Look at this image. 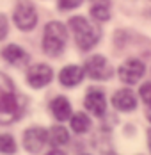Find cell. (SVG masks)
Here are the masks:
<instances>
[{"mask_svg":"<svg viewBox=\"0 0 151 155\" xmlns=\"http://www.w3.org/2000/svg\"><path fill=\"white\" fill-rule=\"evenodd\" d=\"M82 4V0H59V7L68 11V9H75Z\"/></svg>","mask_w":151,"mask_h":155,"instance_id":"obj_19","label":"cell"},{"mask_svg":"<svg viewBox=\"0 0 151 155\" xmlns=\"http://www.w3.org/2000/svg\"><path fill=\"white\" fill-rule=\"evenodd\" d=\"M46 155H66V153H64L62 150H59V148H53L52 152H48V153H46Z\"/></svg>","mask_w":151,"mask_h":155,"instance_id":"obj_21","label":"cell"},{"mask_svg":"<svg viewBox=\"0 0 151 155\" xmlns=\"http://www.w3.org/2000/svg\"><path fill=\"white\" fill-rule=\"evenodd\" d=\"M52 78H53V71H52V68L48 64H36L27 71V82L34 89L48 86L52 82Z\"/></svg>","mask_w":151,"mask_h":155,"instance_id":"obj_8","label":"cell"},{"mask_svg":"<svg viewBox=\"0 0 151 155\" xmlns=\"http://www.w3.org/2000/svg\"><path fill=\"white\" fill-rule=\"evenodd\" d=\"M69 27L73 31L75 43L78 45L80 50H91L101 38L100 27L91 23L89 20H85L84 16H73L69 20Z\"/></svg>","mask_w":151,"mask_h":155,"instance_id":"obj_2","label":"cell"},{"mask_svg":"<svg viewBox=\"0 0 151 155\" xmlns=\"http://www.w3.org/2000/svg\"><path fill=\"white\" fill-rule=\"evenodd\" d=\"M82 155H89V153H82Z\"/></svg>","mask_w":151,"mask_h":155,"instance_id":"obj_24","label":"cell"},{"mask_svg":"<svg viewBox=\"0 0 151 155\" xmlns=\"http://www.w3.org/2000/svg\"><path fill=\"white\" fill-rule=\"evenodd\" d=\"M16 152V141L9 134H0V153L11 155Z\"/></svg>","mask_w":151,"mask_h":155,"instance_id":"obj_16","label":"cell"},{"mask_svg":"<svg viewBox=\"0 0 151 155\" xmlns=\"http://www.w3.org/2000/svg\"><path fill=\"white\" fill-rule=\"evenodd\" d=\"M144 71H146V66H144L142 61H139V59H128V61H124L119 66L117 75H119V78L124 84L132 86V84H137L142 78Z\"/></svg>","mask_w":151,"mask_h":155,"instance_id":"obj_7","label":"cell"},{"mask_svg":"<svg viewBox=\"0 0 151 155\" xmlns=\"http://www.w3.org/2000/svg\"><path fill=\"white\" fill-rule=\"evenodd\" d=\"M23 105L20 104V96L16 94L14 84L11 78L0 73V123H11L18 120Z\"/></svg>","mask_w":151,"mask_h":155,"instance_id":"obj_1","label":"cell"},{"mask_svg":"<svg viewBox=\"0 0 151 155\" xmlns=\"http://www.w3.org/2000/svg\"><path fill=\"white\" fill-rule=\"evenodd\" d=\"M148 146H149V152H151V128L148 130Z\"/></svg>","mask_w":151,"mask_h":155,"instance_id":"obj_23","label":"cell"},{"mask_svg":"<svg viewBox=\"0 0 151 155\" xmlns=\"http://www.w3.org/2000/svg\"><path fill=\"white\" fill-rule=\"evenodd\" d=\"M68 41V31L60 21H50L43 34V52L50 57H57L62 54Z\"/></svg>","mask_w":151,"mask_h":155,"instance_id":"obj_3","label":"cell"},{"mask_svg":"<svg viewBox=\"0 0 151 155\" xmlns=\"http://www.w3.org/2000/svg\"><path fill=\"white\" fill-rule=\"evenodd\" d=\"M140 98L144 100V104H149L151 102V82H146L140 86Z\"/></svg>","mask_w":151,"mask_h":155,"instance_id":"obj_18","label":"cell"},{"mask_svg":"<svg viewBox=\"0 0 151 155\" xmlns=\"http://www.w3.org/2000/svg\"><path fill=\"white\" fill-rule=\"evenodd\" d=\"M84 104L89 110L91 114L101 118L105 114V109H107V100H105V93L98 87H91L87 89L85 93V98H84Z\"/></svg>","mask_w":151,"mask_h":155,"instance_id":"obj_9","label":"cell"},{"mask_svg":"<svg viewBox=\"0 0 151 155\" xmlns=\"http://www.w3.org/2000/svg\"><path fill=\"white\" fill-rule=\"evenodd\" d=\"M84 68L76 66V64H71V66H66L62 68L59 73V82L66 87H73V86H78L82 80H84Z\"/></svg>","mask_w":151,"mask_h":155,"instance_id":"obj_11","label":"cell"},{"mask_svg":"<svg viewBox=\"0 0 151 155\" xmlns=\"http://www.w3.org/2000/svg\"><path fill=\"white\" fill-rule=\"evenodd\" d=\"M84 73H87V77L94 78V80H107L112 77L114 70L103 55H92L85 61Z\"/></svg>","mask_w":151,"mask_h":155,"instance_id":"obj_5","label":"cell"},{"mask_svg":"<svg viewBox=\"0 0 151 155\" xmlns=\"http://www.w3.org/2000/svg\"><path fill=\"white\" fill-rule=\"evenodd\" d=\"M146 105H148V107H146V118L151 121V102L149 104H146Z\"/></svg>","mask_w":151,"mask_h":155,"instance_id":"obj_22","label":"cell"},{"mask_svg":"<svg viewBox=\"0 0 151 155\" xmlns=\"http://www.w3.org/2000/svg\"><path fill=\"white\" fill-rule=\"evenodd\" d=\"M2 57L9 64H18V66H21L29 61V54L18 45H7L2 50Z\"/></svg>","mask_w":151,"mask_h":155,"instance_id":"obj_12","label":"cell"},{"mask_svg":"<svg viewBox=\"0 0 151 155\" xmlns=\"http://www.w3.org/2000/svg\"><path fill=\"white\" fill-rule=\"evenodd\" d=\"M7 31H9V25H7V18L4 15H0V41L7 36Z\"/></svg>","mask_w":151,"mask_h":155,"instance_id":"obj_20","label":"cell"},{"mask_svg":"<svg viewBox=\"0 0 151 155\" xmlns=\"http://www.w3.org/2000/svg\"><path fill=\"white\" fill-rule=\"evenodd\" d=\"M48 139L52 143V146H60V144H66L69 141V134H68V130L62 125H55V127L50 128Z\"/></svg>","mask_w":151,"mask_h":155,"instance_id":"obj_14","label":"cell"},{"mask_svg":"<svg viewBox=\"0 0 151 155\" xmlns=\"http://www.w3.org/2000/svg\"><path fill=\"white\" fill-rule=\"evenodd\" d=\"M46 141H48V130H45L43 127L27 128L23 134V146L29 153H39L46 144Z\"/></svg>","mask_w":151,"mask_h":155,"instance_id":"obj_6","label":"cell"},{"mask_svg":"<svg viewBox=\"0 0 151 155\" xmlns=\"http://www.w3.org/2000/svg\"><path fill=\"white\" fill-rule=\"evenodd\" d=\"M50 109H52L53 118L59 120V121H66V120H69V116H71V105H69V102H68L66 96H57V98H53L52 104H50Z\"/></svg>","mask_w":151,"mask_h":155,"instance_id":"obj_13","label":"cell"},{"mask_svg":"<svg viewBox=\"0 0 151 155\" xmlns=\"http://www.w3.org/2000/svg\"><path fill=\"white\" fill-rule=\"evenodd\" d=\"M112 105L121 112H130L137 107V98L130 89H117L112 96Z\"/></svg>","mask_w":151,"mask_h":155,"instance_id":"obj_10","label":"cell"},{"mask_svg":"<svg viewBox=\"0 0 151 155\" xmlns=\"http://www.w3.org/2000/svg\"><path fill=\"white\" fill-rule=\"evenodd\" d=\"M69 123H71L73 132H76V134L87 132L89 127H91L89 118H87V114H84V112H76V114H73V116H69Z\"/></svg>","mask_w":151,"mask_h":155,"instance_id":"obj_15","label":"cell"},{"mask_svg":"<svg viewBox=\"0 0 151 155\" xmlns=\"http://www.w3.org/2000/svg\"><path fill=\"white\" fill-rule=\"evenodd\" d=\"M91 16L98 21H107L110 18V9L105 4H96V5L91 7Z\"/></svg>","mask_w":151,"mask_h":155,"instance_id":"obj_17","label":"cell"},{"mask_svg":"<svg viewBox=\"0 0 151 155\" xmlns=\"http://www.w3.org/2000/svg\"><path fill=\"white\" fill-rule=\"evenodd\" d=\"M13 18L20 31H32L37 23V11L29 0H20L14 7Z\"/></svg>","mask_w":151,"mask_h":155,"instance_id":"obj_4","label":"cell"}]
</instances>
